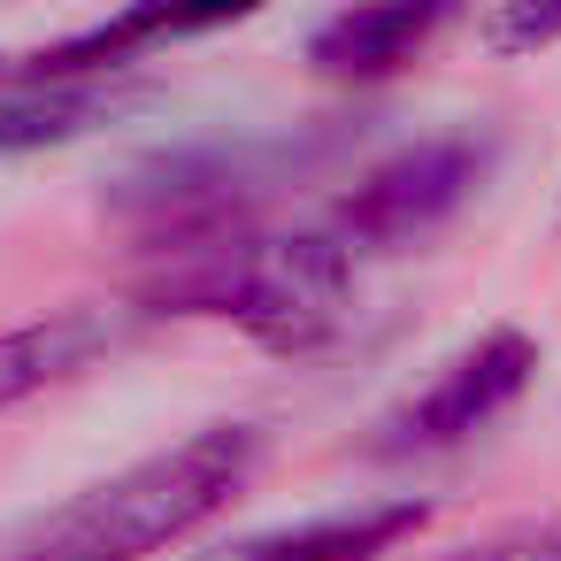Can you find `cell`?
Segmentation results:
<instances>
[{
    "label": "cell",
    "instance_id": "cell-1",
    "mask_svg": "<svg viewBox=\"0 0 561 561\" xmlns=\"http://www.w3.org/2000/svg\"><path fill=\"white\" fill-rule=\"evenodd\" d=\"M262 438L247 423H208L85 492H70L62 507L32 515L0 561H147L178 538H193L208 515L231 507V492L254 477Z\"/></svg>",
    "mask_w": 561,
    "mask_h": 561
},
{
    "label": "cell",
    "instance_id": "cell-2",
    "mask_svg": "<svg viewBox=\"0 0 561 561\" xmlns=\"http://www.w3.org/2000/svg\"><path fill=\"white\" fill-rule=\"evenodd\" d=\"M354 270H362V254L331 224L270 231V239L231 231V239L185 247L178 270L154 277L147 300L170 308V316H231L239 331H254L277 354H308L346 323Z\"/></svg>",
    "mask_w": 561,
    "mask_h": 561
},
{
    "label": "cell",
    "instance_id": "cell-3",
    "mask_svg": "<svg viewBox=\"0 0 561 561\" xmlns=\"http://www.w3.org/2000/svg\"><path fill=\"white\" fill-rule=\"evenodd\" d=\"M484 170H492V139H484V131H438V139H415V147H400L392 162H377L323 224H331L354 254H392V247L431 239V231L477 193Z\"/></svg>",
    "mask_w": 561,
    "mask_h": 561
},
{
    "label": "cell",
    "instance_id": "cell-4",
    "mask_svg": "<svg viewBox=\"0 0 561 561\" xmlns=\"http://www.w3.org/2000/svg\"><path fill=\"white\" fill-rule=\"evenodd\" d=\"M538 377V339L500 323L484 339H469L454 362H438L385 423H377V454H446L461 438H477L484 423H500Z\"/></svg>",
    "mask_w": 561,
    "mask_h": 561
},
{
    "label": "cell",
    "instance_id": "cell-5",
    "mask_svg": "<svg viewBox=\"0 0 561 561\" xmlns=\"http://www.w3.org/2000/svg\"><path fill=\"white\" fill-rule=\"evenodd\" d=\"M423 515H431L423 500H354V507H323L277 530H247L193 561H369V553H392L408 530H423Z\"/></svg>",
    "mask_w": 561,
    "mask_h": 561
},
{
    "label": "cell",
    "instance_id": "cell-6",
    "mask_svg": "<svg viewBox=\"0 0 561 561\" xmlns=\"http://www.w3.org/2000/svg\"><path fill=\"white\" fill-rule=\"evenodd\" d=\"M438 24V9H346L308 39V62L323 78H392L431 47Z\"/></svg>",
    "mask_w": 561,
    "mask_h": 561
},
{
    "label": "cell",
    "instance_id": "cell-7",
    "mask_svg": "<svg viewBox=\"0 0 561 561\" xmlns=\"http://www.w3.org/2000/svg\"><path fill=\"white\" fill-rule=\"evenodd\" d=\"M108 346H116V323L101 308H70V316L24 323V331H0V415L32 392H47V385H62L70 369H85Z\"/></svg>",
    "mask_w": 561,
    "mask_h": 561
},
{
    "label": "cell",
    "instance_id": "cell-8",
    "mask_svg": "<svg viewBox=\"0 0 561 561\" xmlns=\"http://www.w3.org/2000/svg\"><path fill=\"white\" fill-rule=\"evenodd\" d=\"M124 108V93H93V85H32L16 101H0V154H32V147H62L85 139L93 124H108Z\"/></svg>",
    "mask_w": 561,
    "mask_h": 561
},
{
    "label": "cell",
    "instance_id": "cell-9",
    "mask_svg": "<svg viewBox=\"0 0 561 561\" xmlns=\"http://www.w3.org/2000/svg\"><path fill=\"white\" fill-rule=\"evenodd\" d=\"M446 561H561V523H523V530H500V538L461 546Z\"/></svg>",
    "mask_w": 561,
    "mask_h": 561
},
{
    "label": "cell",
    "instance_id": "cell-10",
    "mask_svg": "<svg viewBox=\"0 0 561 561\" xmlns=\"http://www.w3.org/2000/svg\"><path fill=\"white\" fill-rule=\"evenodd\" d=\"M484 39H492L500 55H515V47H546V39H561V9H500V16L484 24Z\"/></svg>",
    "mask_w": 561,
    "mask_h": 561
}]
</instances>
